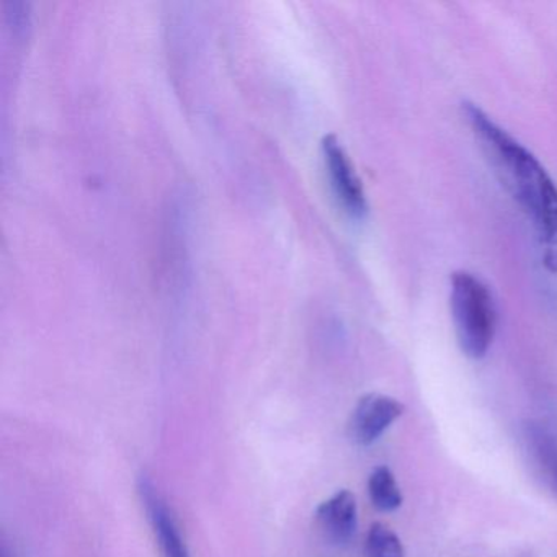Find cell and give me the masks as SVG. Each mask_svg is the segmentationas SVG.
Wrapping results in <instances>:
<instances>
[{"mask_svg":"<svg viewBox=\"0 0 557 557\" xmlns=\"http://www.w3.org/2000/svg\"><path fill=\"white\" fill-rule=\"evenodd\" d=\"M368 494L371 504L380 511H394L403 505V492L386 466H377L368 478Z\"/></svg>","mask_w":557,"mask_h":557,"instance_id":"cell-7","label":"cell"},{"mask_svg":"<svg viewBox=\"0 0 557 557\" xmlns=\"http://www.w3.org/2000/svg\"><path fill=\"white\" fill-rule=\"evenodd\" d=\"M364 554L367 557H404L406 550L400 537L387 524L376 521L368 530Z\"/></svg>","mask_w":557,"mask_h":557,"instance_id":"cell-8","label":"cell"},{"mask_svg":"<svg viewBox=\"0 0 557 557\" xmlns=\"http://www.w3.org/2000/svg\"><path fill=\"white\" fill-rule=\"evenodd\" d=\"M315 521L325 540L332 544L344 546L350 543L358 527L357 498L347 488L335 492L331 498L319 505Z\"/></svg>","mask_w":557,"mask_h":557,"instance_id":"cell-6","label":"cell"},{"mask_svg":"<svg viewBox=\"0 0 557 557\" xmlns=\"http://www.w3.org/2000/svg\"><path fill=\"white\" fill-rule=\"evenodd\" d=\"M139 494H141L143 502H145L149 520H151L152 528H154L156 537H158L164 557H190L174 513L148 478H141Z\"/></svg>","mask_w":557,"mask_h":557,"instance_id":"cell-5","label":"cell"},{"mask_svg":"<svg viewBox=\"0 0 557 557\" xmlns=\"http://www.w3.org/2000/svg\"><path fill=\"white\" fill-rule=\"evenodd\" d=\"M449 306L462 354L481 360L491 348L497 322L491 292L478 276L459 270L451 275Z\"/></svg>","mask_w":557,"mask_h":557,"instance_id":"cell-2","label":"cell"},{"mask_svg":"<svg viewBox=\"0 0 557 557\" xmlns=\"http://www.w3.org/2000/svg\"><path fill=\"white\" fill-rule=\"evenodd\" d=\"M322 152H324L325 168H327L332 188H334L342 207L350 216L363 218L368 211L367 195H364L360 177L355 172L354 164L337 136H325L322 141Z\"/></svg>","mask_w":557,"mask_h":557,"instance_id":"cell-3","label":"cell"},{"mask_svg":"<svg viewBox=\"0 0 557 557\" xmlns=\"http://www.w3.org/2000/svg\"><path fill=\"white\" fill-rule=\"evenodd\" d=\"M465 113L505 187L540 227L547 246L557 244V187L546 169L479 107L466 103Z\"/></svg>","mask_w":557,"mask_h":557,"instance_id":"cell-1","label":"cell"},{"mask_svg":"<svg viewBox=\"0 0 557 557\" xmlns=\"http://www.w3.org/2000/svg\"><path fill=\"white\" fill-rule=\"evenodd\" d=\"M403 403L384 394L371 393L361 397L348 422V433L357 445L370 446L403 417Z\"/></svg>","mask_w":557,"mask_h":557,"instance_id":"cell-4","label":"cell"}]
</instances>
